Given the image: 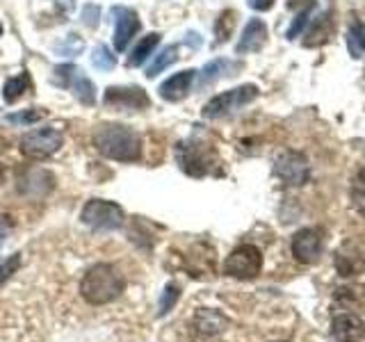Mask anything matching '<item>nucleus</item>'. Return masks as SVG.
<instances>
[{
  "instance_id": "obj_6",
  "label": "nucleus",
  "mask_w": 365,
  "mask_h": 342,
  "mask_svg": "<svg viewBox=\"0 0 365 342\" xmlns=\"http://www.w3.org/2000/svg\"><path fill=\"white\" fill-rule=\"evenodd\" d=\"M262 269V254L254 244L237 247L224 262V274L233 279H254Z\"/></svg>"
},
{
  "instance_id": "obj_1",
  "label": "nucleus",
  "mask_w": 365,
  "mask_h": 342,
  "mask_svg": "<svg viewBox=\"0 0 365 342\" xmlns=\"http://www.w3.org/2000/svg\"><path fill=\"white\" fill-rule=\"evenodd\" d=\"M94 146L98 153H103L117 162H135L142 153V140L133 128L119 123H103L94 133Z\"/></svg>"
},
{
  "instance_id": "obj_15",
  "label": "nucleus",
  "mask_w": 365,
  "mask_h": 342,
  "mask_svg": "<svg viewBox=\"0 0 365 342\" xmlns=\"http://www.w3.org/2000/svg\"><path fill=\"white\" fill-rule=\"evenodd\" d=\"M265 41H267V26L260 19H251L242 30V37H240L235 46V53L237 55L256 53L265 46Z\"/></svg>"
},
{
  "instance_id": "obj_16",
  "label": "nucleus",
  "mask_w": 365,
  "mask_h": 342,
  "mask_svg": "<svg viewBox=\"0 0 365 342\" xmlns=\"http://www.w3.org/2000/svg\"><path fill=\"white\" fill-rule=\"evenodd\" d=\"M194 78H197V71H192V68H187V71H180L176 76L167 78L163 85H160V96H163L165 100L169 103H176V100H182L192 89V83Z\"/></svg>"
},
{
  "instance_id": "obj_31",
  "label": "nucleus",
  "mask_w": 365,
  "mask_h": 342,
  "mask_svg": "<svg viewBox=\"0 0 365 342\" xmlns=\"http://www.w3.org/2000/svg\"><path fill=\"white\" fill-rule=\"evenodd\" d=\"M19 265H21V256H14V258H9L7 262H3V265H0V283H5L11 274L19 269Z\"/></svg>"
},
{
  "instance_id": "obj_14",
  "label": "nucleus",
  "mask_w": 365,
  "mask_h": 342,
  "mask_svg": "<svg viewBox=\"0 0 365 342\" xmlns=\"http://www.w3.org/2000/svg\"><path fill=\"white\" fill-rule=\"evenodd\" d=\"M142 23L140 16L135 14L133 9H117V28H114V48L119 53H123L128 48V43L133 41V37L140 32Z\"/></svg>"
},
{
  "instance_id": "obj_36",
  "label": "nucleus",
  "mask_w": 365,
  "mask_h": 342,
  "mask_svg": "<svg viewBox=\"0 0 365 342\" xmlns=\"http://www.w3.org/2000/svg\"><path fill=\"white\" fill-rule=\"evenodd\" d=\"M0 37H3V23H0Z\"/></svg>"
},
{
  "instance_id": "obj_30",
  "label": "nucleus",
  "mask_w": 365,
  "mask_h": 342,
  "mask_svg": "<svg viewBox=\"0 0 365 342\" xmlns=\"http://www.w3.org/2000/svg\"><path fill=\"white\" fill-rule=\"evenodd\" d=\"M178 301V288L174 283H169L167 288H165V294H163V299H160V315H165L171 311V306H174Z\"/></svg>"
},
{
  "instance_id": "obj_25",
  "label": "nucleus",
  "mask_w": 365,
  "mask_h": 342,
  "mask_svg": "<svg viewBox=\"0 0 365 342\" xmlns=\"http://www.w3.org/2000/svg\"><path fill=\"white\" fill-rule=\"evenodd\" d=\"M46 117V110L41 108H32V110H21V112H14V114H7V121L9 123H16V125H32L37 123Z\"/></svg>"
},
{
  "instance_id": "obj_13",
  "label": "nucleus",
  "mask_w": 365,
  "mask_h": 342,
  "mask_svg": "<svg viewBox=\"0 0 365 342\" xmlns=\"http://www.w3.org/2000/svg\"><path fill=\"white\" fill-rule=\"evenodd\" d=\"M336 269L345 279L359 276V274L365 271V251L359 244L345 242L336 251Z\"/></svg>"
},
{
  "instance_id": "obj_28",
  "label": "nucleus",
  "mask_w": 365,
  "mask_h": 342,
  "mask_svg": "<svg viewBox=\"0 0 365 342\" xmlns=\"http://www.w3.org/2000/svg\"><path fill=\"white\" fill-rule=\"evenodd\" d=\"M351 201L354 205L365 212V169H361L356 178H354V185H351Z\"/></svg>"
},
{
  "instance_id": "obj_10",
  "label": "nucleus",
  "mask_w": 365,
  "mask_h": 342,
  "mask_svg": "<svg viewBox=\"0 0 365 342\" xmlns=\"http://www.w3.org/2000/svg\"><path fill=\"white\" fill-rule=\"evenodd\" d=\"M103 103L112 110H142L148 108V96L142 87H108Z\"/></svg>"
},
{
  "instance_id": "obj_34",
  "label": "nucleus",
  "mask_w": 365,
  "mask_h": 342,
  "mask_svg": "<svg viewBox=\"0 0 365 342\" xmlns=\"http://www.w3.org/2000/svg\"><path fill=\"white\" fill-rule=\"evenodd\" d=\"M247 3L251 9H256V11H267L274 7V0H247Z\"/></svg>"
},
{
  "instance_id": "obj_5",
  "label": "nucleus",
  "mask_w": 365,
  "mask_h": 342,
  "mask_svg": "<svg viewBox=\"0 0 365 342\" xmlns=\"http://www.w3.org/2000/svg\"><path fill=\"white\" fill-rule=\"evenodd\" d=\"M274 174L288 187H302L311 178V165L299 151H283L274 160Z\"/></svg>"
},
{
  "instance_id": "obj_33",
  "label": "nucleus",
  "mask_w": 365,
  "mask_h": 342,
  "mask_svg": "<svg viewBox=\"0 0 365 342\" xmlns=\"http://www.w3.org/2000/svg\"><path fill=\"white\" fill-rule=\"evenodd\" d=\"M11 228H14V222H11L9 214H0V244L5 242L7 235L11 233Z\"/></svg>"
},
{
  "instance_id": "obj_35",
  "label": "nucleus",
  "mask_w": 365,
  "mask_h": 342,
  "mask_svg": "<svg viewBox=\"0 0 365 342\" xmlns=\"http://www.w3.org/2000/svg\"><path fill=\"white\" fill-rule=\"evenodd\" d=\"M0 182H3V165H0Z\"/></svg>"
},
{
  "instance_id": "obj_24",
  "label": "nucleus",
  "mask_w": 365,
  "mask_h": 342,
  "mask_svg": "<svg viewBox=\"0 0 365 342\" xmlns=\"http://www.w3.org/2000/svg\"><path fill=\"white\" fill-rule=\"evenodd\" d=\"M235 19H237V14H235V11H231V9H226V11H222V14H220V19H217V23H215L217 43H224L228 37H231V32L235 28Z\"/></svg>"
},
{
  "instance_id": "obj_27",
  "label": "nucleus",
  "mask_w": 365,
  "mask_h": 342,
  "mask_svg": "<svg viewBox=\"0 0 365 342\" xmlns=\"http://www.w3.org/2000/svg\"><path fill=\"white\" fill-rule=\"evenodd\" d=\"M313 7H315V0H308L306 7L299 11V14L294 16L292 26L288 28V39H297V37H299V34L304 32V28L308 26V19H311V11H313Z\"/></svg>"
},
{
  "instance_id": "obj_26",
  "label": "nucleus",
  "mask_w": 365,
  "mask_h": 342,
  "mask_svg": "<svg viewBox=\"0 0 365 342\" xmlns=\"http://www.w3.org/2000/svg\"><path fill=\"white\" fill-rule=\"evenodd\" d=\"M91 64H94L98 71H112V68L117 66V57H114L106 46H96L94 53H91Z\"/></svg>"
},
{
  "instance_id": "obj_29",
  "label": "nucleus",
  "mask_w": 365,
  "mask_h": 342,
  "mask_svg": "<svg viewBox=\"0 0 365 342\" xmlns=\"http://www.w3.org/2000/svg\"><path fill=\"white\" fill-rule=\"evenodd\" d=\"M55 51L60 55H64V57H73V55H78L80 51H83V39H80L76 32H71L62 43L55 46Z\"/></svg>"
},
{
  "instance_id": "obj_18",
  "label": "nucleus",
  "mask_w": 365,
  "mask_h": 342,
  "mask_svg": "<svg viewBox=\"0 0 365 342\" xmlns=\"http://www.w3.org/2000/svg\"><path fill=\"white\" fill-rule=\"evenodd\" d=\"M331 32H334V19H331L329 11L319 14L317 19H313V23L306 30V39L304 46L306 48H315V46H322L331 39Z\"/></svg>"
},
{
  "instance_id": "obj_4",
  "label": "nucleus",
  "mask_w": 365,
  "mask_h": 342,
  "mask_svg": "<svg viewBox=\"0 0 365 342\" xmlns=\"http://www.w3.org/2000/svg\"><path fill=\"white\" fill-rule=\"evenodd\" d=\"M256 96H258V87L256 85H242V87L222 91V94H217L215 98H210L208 103H205L203 117H208V119L226 117V114H231V112H235L240 108L249 105V103L254 100Z\"/></svg>"
},
{
  "instance_id": "obj_23",
  "label": "nucleus",
  "mask_w": 365,
  "mask_h": 342,
  "mask_svg": "<svg viewBox=\"0 0 365 342\" xmlns=\"http://www.w3.org/2000/svg\"><path fill=\"white\" fill-rule=\"evenodd\" d=\"M176 57H178V48H176V46H167V48H163V51L158 53L155 60L148 64L146 78H155L158 73H163L167 66H171V64L176 62Z\"/></svg>"
},
{
  "instance_id": "obj_11",
  "label": "nucleus",
  "mask_w": 365,
  "mask_h": 342,
  "mask_svg": "<svg viewBox=\"0 0 365 342\" xmlns=\"http://www.w3.org/2000/svg\"><path fill=\"white\" fill-rule=\"evenodd\" d=\"M290 247L297 260L304 262V265H313L322 254V237H319V231H315V228H302L299 233H294Z\"/></svg>"
},
{
  "instance_id": "obj_21",
  "label": "nucleus",
  "mask_w": 365,
  "mask_h": 342,
  "mask_svg": "<svg viewBox=\"0 0 365 342\" xmlns=\"http://www.w3.org/2000/svg\"><path fill=\"white\" fill-rule=\"evenodd\" d=\"M32 87V80H30V73L26 71H21L16 73L14 78H9L7 83H5V89H3V98L7 103H16L26 91Z\"/></svg>"
},
{
  "instance_id": "obj_20",
  "label": "nucleus",
  "mask_w": 365,
  "mask_h": 342,
  "mask_svg": "<svg viewBox=\"0 0 365 342\" xmlns=\"http://www.w3.org/2000/svg\"><path fill=\"white\" fill-rule=\"evenodd\" d=\"M345 43H347V51L354 60H361L365 55V23L361 19L354 16L349 28H347V37H345Z\"/></svg>"
},
{
  "instance_id": "obj_32",
  "label": "nucleus",
  "mask_w": 365,
  "mask_h": 342,
  "mask_svg": "<svg viewBox=\"0 0 365 342\" xmlns=\"http://www.w3.org/2000/svg\"><path fill=\"white\" fill-rule=\"evenodd\" d=\"M98 19H101V9L96 5H85V9H83V23H85V26L96 28Z\"/></svg>"
},
{
  "instance_id": "obj_7",
  "label": "nucleus",
  "mask_w": 365,
  "mask_h": 342,
  "mask_svg": "<svg viewBox=\"0 0 365 342\" xmlns=\"http://www.w3.org/2000/svg\"><path fill=\"white\" fill-rule=\"evenodd\" d=\"M62 142H64V137L57 128H37V130H30L28 135H23L21 151L32 160H43L53 155L55 151H60Z\"/></svg>"
},
{
  "instance_id": "obj_3",
  "label": "nucleus",
  "mask_w": 365,
  "mask_h": 342,
  "mask_svg": "<svg viewBox=\"0 0 365 342\" xmlns=\"http://www.w3.org/2000/svg\"><path fill=\"white\" fill-rule=\"evenodd\" d=\"M176 160H178V167L185 171L190 176H208L212 174V169L217 167V155L208 144H201V142H180L176 146Z\"/></svg>"
},
{
  "instance_id": "obj_19",
  "label": "nucleus",
  "mask_w": 365,
  "mask_h": 342,
  "mask_svg": "<svg viewBox=\"0 0 365 342\" xmlns=\"http://www.w3.org/2000/svg\"><path fill=\"white\" fill-rule=\"evenodd\" d=\"M194 328L199 331L201 336H217L222 333V331L228 326V319L217 313V311H210V308H201V311L194 315Z\"/></svg>"
},
{
  "instance_id": "obj_2",
  "label": "nucleus",
  "mask_w": 365,
  "mask_h": 342,
  "mask_svg": "<svg viewBox=\"0 0 365 342\" xmlns=\"http://www.w3.org/2000/svg\"><path fill=\"white\" fill-rule=\"evenodd\" d=\"M123 290V276L119 274L117 267L112 265H96L91 267L83 283H80V292L89 304H108L112 299H117Z\"/></svg>"
},
{
  "instance_id": "obj_12",
  "label": "nucleus",
  "mask_w": 365,
  "mask_h": 342,
  "mask_svg": "<svg viewBox=\"0 0 365 342\" xmlns=\"http://www.w3.org/2000/svg\"><path fill=\"white\" fill-rule=\"evenodd\" d=\"M365 333V324L356 313H340L331 322V340L334 342H359Z\"/></svg>"
},
{
  "instance_id": "obj_22",
  "label": "nucleus",
  "mask_w": 365,
  "mask_h": 342,
  "mask_svg": "<svg viewBox=\"0 0 365 342\" xmlns=\"http://www.w3.org/2000/svg\"><path fill=\"white\" fill-rule=\"evenodd\" d=\"M158 43H160V34L158 32H151V34H146V37L140 39V43L135 46V51L130 55V60L128 64L130 66H140L148 60V55H151L155 48H158Z\"/></svg>"
},
{
  "instance_id": "obj_9",
  "label": "nucleus",
  "mask_w": 365,
  "mask_h": 342,
  "mask_svg": "<svg viewBox=\"0 0 365 342\" xmlns=\"http://www.w3.org/2000/svg\"><path fill=\"white\" fill-rule=\"evenodd\" d=\"M55 83L60 87H68L76 94V98L85 105H94L96 103V87L94 83L80 71L78 66L71 64H62L55 68Z\"/></svg>"
},
{
  "instance_id": "obj_17",
  "label": "nucleus",
  "mask_w": 365,
  "mask_h": 342,
  "mask_svg": "<svg viewBox=\"0 0 365 342\" xmlns=\"http://www.w3.org/2000/svg\"><path fill=\"white\" fill-rule=\"evenodd\" d=\"M242 68V64L240 62H233V60H224V57H220V60H212L210 64H205L201 68L199 73V87H208L212 83H217V80H222L226 76H235V71H240Z\"/></svg>"
},
{
  "instance_id": "obj_8",
  "label": "nucleus",
  "mask_w": 365,
  "mask_h": 342,
  "mask_svg": "<svg viewBox=\"0 0 365 342\" xmlns=\"http://www.w3.org/2000/svg\"><path fill=\"white\" fill-rule=\"evenodd\" d=\"M83 222L96 231H114L123 224V210L112 201L94 199L83 208Z\"/></svg>"
}]
</instances>
